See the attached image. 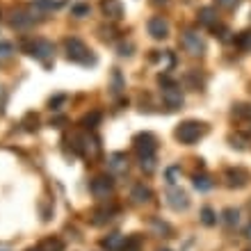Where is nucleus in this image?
<instances>
[{
	"mask_svg": "<svg viewBox=\"0 0 251 251\" xmlns=\"http://www.w3.org/2000/svg\"><path fill=\"white\" fill-rule=\"evenodd\" d=\"M205 132H208V128H205V124H201V121H183V124L176 128V139H178L180 144H194V142H199V139L203 137Z\"/></svg>",
	"mask_w": 251,
	"mask_h": 251,
	"instance_id": "obj_1",
	"label": "nucleus"
},
{
	"mask_svg": "<svg viewBox=\"0 0 251 251\" xmlns=\"http://www.w3.org/2000/svg\"><path fill=\"white\" fill-rule=\"evenodd\" d=\"M64 50H66V57L71 62H78V64H94V62H96L92 57V50L87 48L85 41L75 39V37L64 41Z\"/></svg>",
	"mask_w": 251,
	"mask_h": 251,
	"instance_id": "obj_2",
	"label": "nucleus"
},
{
	"mask_svg": "<svg viewBox=\"0 0 251 251\" xmlns=\"http://www.w3.org/2000/svg\"><path fill=\"white\" fill-rule=\"evenodd\" d=\"M160 85H162V89H160V92H162V100H165V105L169 107V110H176V107L183 105V92L174 85L172 80L160 75Z\"/></svg>",
	"mask_w": 251,
	"mask_h": 251,
	"instance_id": "obj_3",
	"label": "nucleus"
},
{
	"mask_svg": "<svg viewBox=\"0 0 251 251\" xmlns=\"http://www.w3.org/2000/svg\"><path fill=\"white\" fill-rule=\"evenodd\" d=\"M132 146H135V153L139 155V160H144V158H153L155 155L158 142H155V137H153L151 132H139L132 139Z\"/></svg>",
	"mask_w": 251,
	"mask_h": 251,
	"instance_id": "obj_4",
	"label": "nucleus"
},
{
	"mask_svg": "<svg viewBox=\"0 0 251 251\" xmlns=\"http://www.w3.org/2000/svg\"><path fill=\"white\" fill-rule=\"evenodd\" d=\"M25 53L48 64V60H50L53 53H55V46L50 44V41H46V39H34V41H27L25 44Z\"/></svg>",
	"mask_w": 251,
	"mask_h": 251,
	"instance_id": "obj_5",
	"label": "nucleus"
},
{
	"mask_svg": "<svg viewBox=\"0 0 251 251\" xmlns=\"http://www.w3.org/2000/svg\"><path fill=\"white\" fill-rule=\"evenodd\" d=\"M180 44H183V48H185V53H190L192 57H201V55L205 53L203 39H201V37H199L194 30H187V32H183V39H180Z\"/></svg>",
	"mask_w": 251,
	"mask_h": 251,
	"instance_id": "obj_6",
	"label": "nucleus"
},
{
	"mask_svg": "<svg viewBox=\"0 0 251 251\" xmlns=\"http://www.w3.org/2000/svg\"><path fill=\"white\" fill-rule=\"evenodd\" d=\"M89 190H92V194L96 199H107L114 190V180L110 178V176H96V178L92 180Z\"/></svg>",
	"mask_w": 251,
	"mask_h": 251,
	"instance_id": "obj_7",
	"label": "nucleus"
},
{
	"mask_svg": "<svg viewBox=\"0 0 251 251\" xmlns=\"http://www.w3.org/2000/svg\"><path fill=\"white\" fill-rule=\"evenodd\" d=\"M167 205L174 208V210H178V212L187 210V205H190V197H187L180 187H172V190L167 192Z\"/></svg>",
	"mask_w": 251,
	"mask_h": 251,
	"instance_id": "obj_8",
	"label": "nucleus"
},
{
	"mask_svg": "<svg viewBox=\"0 0 251 251\" xmlns=\"http://www.w3.org/2000/svg\"><path fill=\"white\" fill-rule=\"evenodd\" d=\"M146 27H149V34H151L153 39H167L169 37V23L162 16H153Z\"/></svg>",
	"mask_w": 251,
	"mask_h": 251,
	"instance_id": "obj_9",
	"label": "nucleus"
},
{
	"mask_svg": "<svg viewBox=\"0 0 251 251\" xmlns=\"http://www.w3.org/2000/svg\"><path fill=\"white\" fill-rule=\"evenodd\" d=\"M117 215V205H100L92 212V224L94 226H105L107 222H112V217Z\"/></svg>",
	"mask_w": 251,
	"mask_h": 251,
	"instance_id": "obj_10",
	"label": "nucleus"
},
{
	"mask_svg": "<svg viewBox=\"0 0 251 251\" xmlns=\"http://www.w3.org/2000/svg\"><path fill=\"white\" fill-rule=\"evenodd\" d=\"M100 12H103L105 19L119 21L124 16V5H121V0H103L100 2Z\"/></svg>",
	"mask_w": 251,
	"mask_h": 251,
	"instance_id": "obj_11",
	"label": "nucleus"
},
{
	"mask_svg": "<svg viewBox=\"0 0 251 251\" xmlns=\"http://www.w3.org/2000/svg\"><path fill=\"white\" fill-rule=\"evenodd\" d=\"M107 167H110V172L121 176V174L128 172V158H126V153H110L107 155Z\"/></svg>",
	"mask_w": 251,
	"mask_h": 251,
	"instance_id": "obj_12",
	"label": "nucleus"
},
{
	"mask_svg": "<svg viewBox=\"0 0 251 251\" xmlns=\"http://www.w3.org/2000/svg\"><path fill=\"white\" fill-rule=\"evenodd\" d=\"M78 151L85 153L87 158H96L100 153V142L96 137H85V139H78Z\"/></svg>",
	"mask_w": 251,
	"mask_h": 251,
	"instance_id": "obj_13",
	"label": "nucleus"
},
{
	"mask_svg": "<svg viewBox=\"0 0 251 251\" xmlns=\"http://www.w3.org/2000/svg\"><path fill=\"white\" fill-rule=\"evenodd\" d=\"M247 180H249V174L245 169H228L226 172V183L228 187H245Z\"/></svg>",
	"mask_w": 251,
	"mask_h": 251,
	"instance_id": "obj_14",
	"label": "nucleus"
},
{
	"mask_svg": "<svg viewBox=\"0 0 251 251\" xmlns=\"http://www.w3.org/2000/svg\"><path fill=\"white\" fill-rule=\"evenodd\" d=\"M124 242H126V235H121V233H112V235H107V238L100 240V247H103L105 251H121Z\"/></svg>",
	"mask_w": 251,
	"mask_h": 251,
	"instance_id": "obj_15",
	"label": "nucleus"
},
{
	"mask_svg": "<svg viewBox=\"0 0 251 251\" xmlns=\"http://www.w3.org/2000/svg\"><path fill=\"white\" fill-rule=\"evenodd\" d=\"M151 190H149V187L146 185H135L132 187V192H130V199H132V203H149V201H151Z\"/></svg>",
	"mask_w": 251,
	"mask_h": 251,
	"instance_id": "obj_16",
	"label": "nucleus"
},
{
	"mask_svg": "<svg viewBox=\"0 0 251 251\" xmlns=\"http://www.w3.org/2000/svg\"><path fill=\"white\" fill-rule=\"evenodd\" d=\"M215 21H217V14H215L212 7H203V9H199V23H201V25L212 27L215 25Z\"/></svg>",
	"mask_w": 251,
	"mask_h": 251,
	"instance_id": "obj_17",
	"label": "nucleus"
},
{
	"mask_svg": "<svg viewBox=\"0 0 251 251\" xmlns=\"http://www.w3.org/2000/svg\"><path fill=\"white\" fill-rule=\"evenodd\" d=\"M121 251H142V235H126V242L121 247Z\"/></svg>",
	"mask_w": 251,
	"mask_h": 251,
	"instance_id": "obj_18",
	"label": "nucleus"
},
{
	"mask_svg": "<svg viewBox=\"0 0 251 251\" xmlns=\"http://www.w3.org/2000/svg\"><path fill=\"white\" fill-rule=\"evenodd\" d=\"M39 247H41L44 251H64V242H62L57 235H53V238H46Z\"/></svg>",
	"mask_w": 251,
	"mask_h": 251,
	"instance_id": "obj_19",
	"label": "nucleus"
},
{
	"mask_svg": "<svg viewBox=\"0 0 251 251\" xmlns=\"http://www.w3.org/2000/svg\"><path fill=\"white\" fill-rule=\"evenodd\" d=\"M235 46L240 48V50H251V30H245V32H240L238 37H235Z\"/></svg>",
	"mask_w": 251,
	"mask_h": 251,
	"instance_id": "obj_20",
	"label": "nucleus"
},
{
	"mask_svg": "<svg viewBox=\"0 0 251 251\" xmlns=\"http://www.w3.org/2000/svg\"><path fill=\"white\" fill-rule=\"evenodd\" d=\"M194 187H197L199 192H208V190H212V180H210V176H205V174H197V176H194Z\"/></svg>",
	"mask_w": 251,
	"mask_h": 251,
	"instance_id": "obj_21",
	"label": "nucleus"
},
{
	"mask_svg": "<svg viewBox=\"0 0 251 251\" xmlns=\"http://www.w3.org/2000/svg\"><path fill=\"white\" fill-rule=\"evenodd\" d=\"M222 222H224L226 226H235L240 222V212L235 210V208H226V210L222 212Z\"/></svg>",
	"mask_w": 251,
	"mask_h": 251,
	"instance_id": "obj_22",
	"label": "nucleus"
},
{
	"mask_svg": "<svg viewBox=\"0 0 251 251\" xmlns=\"http://www.w3.org/2000/svg\"><path fill=\"white\" fill-rule=\"evenodd\" d=\"M151 228L158 235H165V238H169V233H172V226L165 224V222H160V219H151Z\"/></svg>",
	"mask_w": 251,
	"mask_h": 251,
	"instance_id": "obj_23",
	"label": "nucleus"
},
{
	"mask_svg": "<svg viewBox=\"0 0 251 251\" xmlns=\"http://www.w3.org/2000/svg\"><path fill=\"white\" fill-rule=\"evenodd\" d=\"M201 222H203L205 226H215V224H217V215L212 212V208H203V210H201Z\"/></svg>",
	"mask_w": 251,
	"mask_h": 251,
	"instance_id": "obj_24",
	"label": "nucleus"
},
{
	"mask_svg": "<svg viewBox=\"0 0 251 251\" xmlns=\"http://www.w3.org/2000/svg\"><path fill=\"white\" fill-rule=\"evenodd\" d=\"M180 174H183V172H180V167H169V169H167V174H165L167 183H169V185H176V183L180 180Z\"/></svg>",
	"mask_w": 251,
	"mask_h": 251,
	"instance_id": "obj_25",
	"label": "nucleus"
},
{
	"mask_svg": "<svg viewBox=\"0 0 251 251\" xmlns=\"http://www.w3.org/2000/svg\"><path fill=\"white\" fill-rule=\"evenodd\" d=\"M71 14L75 19H85V16H89V5H73Z\"/></svg>",
	"mask_w": 251,
	"mask_h": 251,
	"instance_id": "obj_26",
	"label": "nucleus"
},
{
	"mask_svg": "<svg viewBox=\"0 0 251 251\" xmlns=\"http://www.w3.org/2000/svg\"><path fill=\"white\" fill-rule=\"evenodd\" d=\"M14 53V48L9 41H0V60H9Z\"/></svg>",
	"mask_w": 251,
	"mask_h": 251,
	"instance_id": "obj_27",
	"label": "nucleus"
},
{
	"mask_svg": "<svg viewBox=\"0 0 251 251\" xmlns=\"http://www.w3.org/2000/svg\"><path fill=\"white\" fill-rule=\"evenodd\" d=\"M100 121V114L99 112H92V114H87L85 119H82V124H85V128H96V124Z\"/></svg>",
	"mask_w": 251,
	"mask_h": 251,
	"instance_id": "obj_28",
	"label": "nucleus"
},
{
	"mask_svg": "<svg viewBox=\"0 0 251 251\" xmlns=\"http://www.w3.org/2000/svg\"><path fill=\"white\" fill-rule=\"evenodd\" d=\"M212 32H215V37H217V39H222V41H226L228 39V27H224V25H212Z\"/></svg>",
	"mask_w": 251,
	"mask_h": 251,
	"instance_id": "obj_29",
	"label": "nucleus"
},
{
	"mask_svg": "<svg viewBox=\"0 0 251 251\" xmlns=\"http://www.w3.org/2000/svg\"><path fill=\"white\" fill-rule=\"evenodd\" d=\"M60 5V0H37V7H41V9H57Z\"/></svg>",
	"mask_w": 251,
	"mask_h": 251,
	"instance_id": "obj_30",
	"label": "nucleus"
},
{
	"mask_svg": "<svg viewBox=\"0 0 251 251\" xmlns=\"http://www.w3.org/2000/svg\"><path fill=\"white\" fill-rule=\"evenodd\" d=\"M231 146L242 151V149H247V139L242 137V135H233V137H231Z\"/></svg>",
	"mask_w": 251,
	"mask_h": 251,
	"instance_id": "obj_31",
	"label": "nucleus"
},
{
	"mask_svg": "<svg viewBox=\"0 0 251 251\" xmlns=\"http://www.w3.org/2000/svg\"><path fill=\"white\" fill-rule=\"evenodd\" d=\"M142 169H144L146 174H151L153 169H155V158H144L142 160Z\"/></svg>",
	"mask_w": 251,
	"mask_h": 251,
	"instance_id": "obj_32",
	"label": "nucleus"
},
{
	"mask_svg": "<svg viewBox=\"0 0 251 251\" xmlns=\"http://www.w3.org/2000/svg\"><path fill=\"white\" fill-rule=\"evenodd\" d=\"M217 5L222 7V9H235V7L240 5V0H217Z\"/></svg>",
	"mask_w": 251,
	"mask_h": 251,
	"instance_id": "obj_33",
	"label": "nucleus"
},
{
	"mask_svg": "<svg viewBox=\"0 0 251 251\" xmlns=\"http://www.w3.org/2000/svg\"><path fill=\"white\" fill-rule=\"evenodd\" d=\"M130 50H132L130 44H121V46H119V55H124V57H126V55H130Z\"/></svg>",
	"mask_w": 251,
	"mask_h": 251,
	"instance_id": "obj_34",
	"label": "nucleus"
},
{
	"mask_svg": "<svg viewBox=\"0 0 251 251\" xmlns=\"http://www.w3.org/2000/svg\"><path fill=\"white\" fill-rule=\"evenodd\" d=\"M5 100H7V94H5V89L0 87V112H2V105H5Z\"/></svg>",
	"mask_w": 251,
	"mask_h": 251,
	"instance_id": "obj_35",
	"label": "nucleus"
},
{
	"mask_svg": "<svg viewBox=\"0 0 251 251\" xmlns=\"http://www.w3.org/2000/svg\"><path fill=\"white\" fill-rule=\"evenodd\" d=\"M245 238H247V240H251V224L245 228Z\"/></svg>",
	"mask_w": 251,
	"mask_h": 251,
	"instance_id": "obj_36",
	"label": "nucleus"
},
{
	"mask_svg": "<svg viewBox=\"0 0 251 251\" xmlns=\"http://www.w3.org/2000/svg\"><path fill=\"white\" fill-rule=\"evenodd\" d=\"M25 251H44L41 247H30V249H25Z\"/></svg>",
	"mask_w": 251,
	"mask_h": 251,
	"instance_id": "obj_37",
	"label": "nucleus"
},
{
	"mask_svg": "<svg viewBox=\"0 0 251 251\" xmlns=\"http://www.w3.org/2000/svg\"><path fill=\"white\" fill-rule=\"evenodd\" d=\"M167 0H153V5H165Z\"/></svg>",
	"mask_w": 251,
	"mask_h": 251,
	"instance_id": "obj_38",
	"label": "nucleus"
},
{
	"mask_svg": "<svg viewBox=\"0 0 251 251\" xmlns=\"http://www.w3.org/2000/svg\"><path fill=\"white\" fill-rule=\"evenodd\" d=\"M247 114H249V117H251V107H249V110H247Z\"/></svg>",
	"mask_w": 251,
	"mask_h": 251,
	"instance_id": "obj_39",
	"label": "nucleus"
},
{
	"mask_svg": "<svg viewBox=\"0 0 251 251\" xmlns=\"http://www.w3.org/2000/svg\"><path fill=\"white\" fill-rule=\"evenodd\" d=\"M160 251H169V249H160Z\"/></svg>",
	"mask_w": 251,
	"mask_h": 251,
	"instance_id": "obj_40",
	"label": "nucleus"
},
{
	"mask_svg": "<svg viewBox=\"0 0 251 251\" xmlns=\"http://www.w3.org/2000/svg\"><path fill=\"white\" fill-rule=\"evenodd\" d=\"M249 251H251V249H249Z\"/></svg>",
	"mask_w": 251,
	"mask_h": 251,
	"instance_id": "obj_41",
	"label": "nucleus"
}]
</instances>
